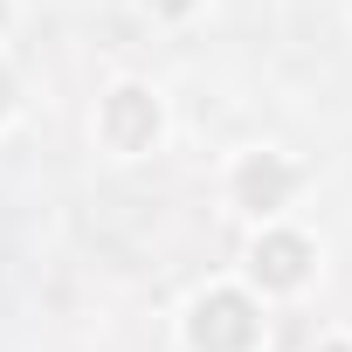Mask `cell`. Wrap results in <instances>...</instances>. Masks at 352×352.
<instances>
[{
    "mask_svg": "<svg viewBox=\"0 0 352 352\" xmlns=\"http://www.w3.org/2000/svg\"><path fill=\"white\" fill-rule=\"evenodd\" d=\"M297 256H304V249H297V242H276V249H270V276H276V283H290V276H297V270H304V263H297Z\"/></svg>",
    "mask_w": 352,
    "mask_h": 352,
    "instance_id": "1",
    "label": "cell"
}]
</instances>
